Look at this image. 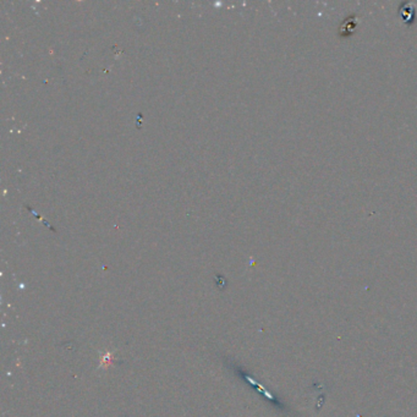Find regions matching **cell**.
I'll list each match as a JSON object with an SVG mask.
<instances>
[{
  "label": "cell",
  "mask_w": 417,
  "mask_h": 417,
  "mask_svg": "<svg viewBox=\"0 0 417 417\" xmlns=\"http://www.w3.org/2000/svg\"><path fill=\"white\" fill-rule=\"evenodd\" d=\"M356 28V20L355 17H349V19H346L344 21V23L341 25V28H340V36L342 37H349V36L353 33L354 31H355Z\"/></svg>",
  "instance_id": "6da1fadb"
}]
</instances>
